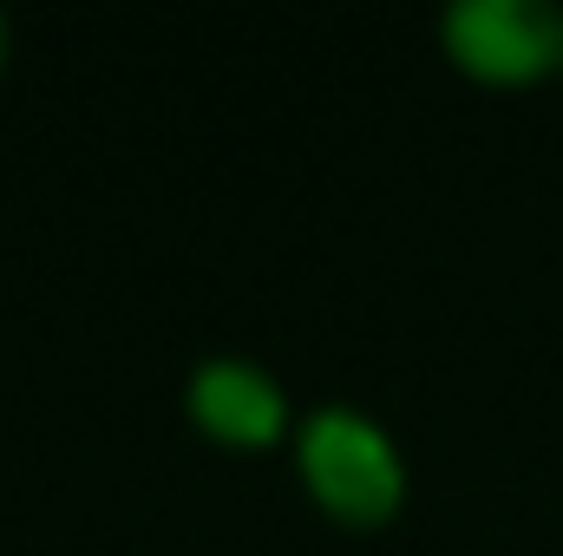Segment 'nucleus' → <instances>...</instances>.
<instances>
[{
  "label": "nucleus",
  "instance_id": "obj_1",
  "mask_svg": "<svg viewBox=\"0 0 563 556\" xmlns=\"http://www.w3.org/2000/svg\"><path fill=\"white\" fill-rule=\"evenodd\" d=\"M288 471L334 531H387L413 498V465L400 438L354 400H321L295 419Z\"/></svg>",
  "mask_w": 563,
  "mask_h": 556
},
{
  "label": "nucleus",
  "instance_id": "obj_2",
  "mask_svg": "<svg viewBox=\"0 0 563 556\" xmlns=\"http://www.w3.org/2000/svg\"><path fill=\"white\" fill-rule=\"evenodd\" d=\"M439 53L452 73L492 92L563 79V7L558 0H452L439 13Z\"/></svg>",
  "mask_w": 563,
  "mask_h": 556
},
{
  "label": "nucleus",
  "instance_id": "obj_3",
  "mask_svg": "<svg viewBox=\"0 0 563 556\" xmlns=\"http://www.w3.org/2000/svg\"><path fill=\"white\" fill-rule=\"evenodd\" d=\"M184 425L197 438H210L217 452H288L301 407L288 400L276 367H263L256 354H203L184 374Z\"/></svg>",
  "mask_w": 563,
  "mask_h": 556
},
{
  "label": "nucleus",
  "instance_id": "obj_4",
  "mask_svg": "<svg viewBox=\"0 0 563 556\" xmlns=\"http://www.w3.org/2000/svg\"><path fill=\"white\" fill-rule=\"evenodd\" d=\"M7 59H13V33H7V13H0V79H7Z\"/></svg>",
  "mask_w": 563,
  "mask_h": 556
}]
</instances>
